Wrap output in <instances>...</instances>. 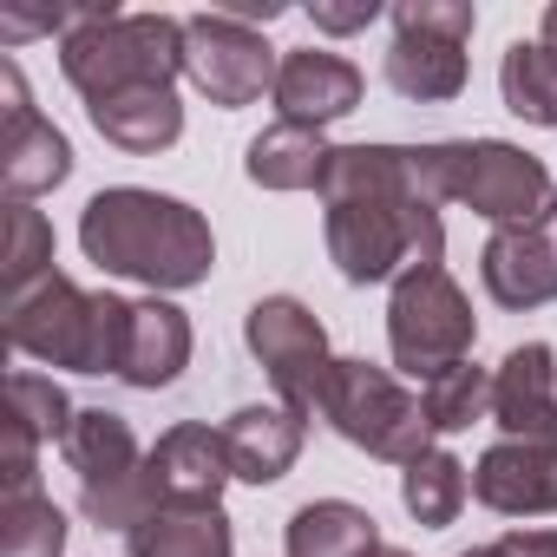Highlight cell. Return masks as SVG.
I'll use <instances>...</instances> for the list:
<instances>
[{"instance_id":"23","label":"cell","mask_w":557,"mask_h":557,"mask_svg":"<svg viewBox=\"0 0 557 557\" xmlns=\"http://www.w3.org/2000/svg\"><path fill=\"white\" fill-rule=\"evenodd\" d=\"M283 544H289V557H374L381 524L348 498H315V505H302L289 518Z\"/></svg>"},{"instance_id":"22","label":"cell","mask_w":557,"mask_h":557,"mask_svg":"<svg viewBox=\"0 0 557 557\" xmlns=\"http://www.w3.org/2000/svg\"><path fill=\"white\" fill-rule=\"evenodd\" d=\"M329 151L335 145H322V132H309V125H269L262 138H249L243 171L262 190H322Z\"/></svg>"},{"instance_id":"10","label":"cell","mask_w":557,"mask_h":557,"mask_svg":"<svg viewBox=\"0 0 557 557\" xmlns=\"http://www.w3.org/2000/svg\"><path fill=\"white\" fill-rule=\"evenodd\" d=\"M275 73H283V60L236 14H190L184 21V79L210 106H223V112L256 106L262 92H275Z\"/></svg>"},{"instance_id":"9","label":"cell","mask_w":557,"mask_h":557,"mask_svg":"<svg viewBox=\"0 0 557 557\" xmlns=\"http://www.w3.org/2000/svg\"><path fill=\"white\" fill-rule=\"evenodd\" d=\"M472 27H479L472 0H400L394 8V47H387V86L413 106L459 99Z\"/></svg>"},{"instance_id":"32","label":"cell","mask_w":557,"mask_h":557,"mask_svg":"<svg viewBox=\"0 0 557 557\" xmlns=\"http://www.w3.org/2000/svg\"><path fill=\"white\" fill-rule=\"evenodd\" d=\"M537 40H544V47L557 53V0H550V8H544V34H537Z\"/></svg>"},{"instance_id":"34","label":"cell","mask_w":557,"mask_h":557,"mask_svg":"<svg viewBox=\"0 0 557 557\" xmlns=\"http://www.w3.org/2000/svg\"><path fill=\"white\" fill-rule=\"evenodd\" d=\"M374 557H413V550H400V544H381V550H374Z\"/></svg>"},{"instance_id":"1","label":"cell","mask_w":557,"mask_h":557,"mask_svg":"<svg viewBox=\"0 0 557 557\" xmlns=\"http://www.w3.org/2000/svg\"><path fill=\"white\" fill-rule=\"evenodd\" d=\"M329 256L348 283H400L407 269L440 262L446 223L420 190L413 145H335L322 171Z\"/></svg>"},{"instance_id":"2","label":"cell","mask_w":557,"mask_h":557,"mask_svg":"<svg viewBox=\"0 0 557 557\" xmlns=\"http://www.w3.org/2000/svg\"><path fill=\"white\" fill-rule=\"evenodd\" d=\"M79 249L99 269L132 275V283H145V289H197L216 269L210 223L184 197H158V190H138V184L99 190L86 203Z\"/></svg>"},{"instance_id":"27","label":"cell","mask_w":557,"mask_h":557,"mask_svg":"<svg viewBox=\"0 0 557 557\" xmlns=\"http://www.w3.org/2000/svg\"><path fill=\"white\" fill-rule=\"evenodd\" d=\"M420 400H426L433 433H459V426H472V420L492 413V374H485L479 361H459V368H446L440 381H426Z\"/></svg>"},{"instance_id":"7","label":"cell","mask_w":557,"mask_h":557,"mask_svg":"<svg viewBox=\"0 0 557 557\" xmlns=\"http://www.w3.org/2000/svg\"><path fill=\"white\" fill-rule=\"evenodd\" d=\"M322 420L361 446L368 459H387V466H413L420 453H433V420H426V400L407 394L387 368L374 361H335L329 381H322Z\"/></svg>"},{"instance_id":"4","label":"cell","mask_w":557,"mask_h":557,"mask_svg":"<svg viewBox=\"0 0 557 557\" xmlns=\"http://www.w3.org/2000/svg\"><path fill=\"white\" fill-rule=\"evenodd\" d=\"M60 73L73 79L86 106L132 92V86H171L184 73V21L86 8V21L60 40Z\"/></svg>"},{"instance_id":"16","label":"cell","mask_w":557,"mask_h":557,"mask_svg":"<svg viewBox=\"0 0 557 557\" xmlns=\"http://www.w3.org/2000/svg\"><path fill=\"white\" fill-rule=\"evenodd\" d=\"M275 112H283V125H335L361 106V66L342 60V53H322V47H302L283 60V73H275Z\"/></svg>"},{"instance_id":"8","label":"cell","mask_w":557,"mask_h":557,"mask_svg":"<svg viewBox=\"0 0 557 557\" xmlns=\"http://www.w3.org/2000/svg\"><path fill=\"white\" fill-rule=\"evenodd\" d=\"M387 342H394V361L426 387L440 381L446 368L472 361V342H479V322H472V302L466 289L440 262L426 269H407L394 283V302H387Z\"/></svg>"},{"instance_id":"33","label":"cell","mask_w":557,"mask_h":557,"mask_svg":"<svg viewBox=\"0 0 557 557\" xmlns=\"http://www.w3.org/2000/svg\"><path fill=\"white\" fill-rule=\"evenodd\" d=\"M459 557H505L498 544H479V550H459Z\"/></svg>"},{"instance_id":"15","label":"cell","mask_w":557,"mask_h":557,"mask_svg":"<svg viewBox=\"0 0 557 557\" xmlns=\"http://www.w3.org/2000/svg\"><path fill=\"white\" fill-rule=\"evenodd\" d=\"M492 420L505 426V440H531V446H557V355L544 342H524L498 361L492 374Z\"/></svg>"},{"instance_id":"28","label":"cell","mask_w":557,"mask_h":557,"mask_svg":"<svg viewBox=\"0 0 557 557\" xmlns=\"http://www.w3.org/2000/svg\"><path fill=\"white\" fill-rule=\"evenodd\" d=\"M73 413H79V407L60 394V381H47V374H14V381H8V426L27 433L34 446L66 440Z\"/></svg>"},{"instance_id":"24","label":"cell","mask_w":557,"mask_h":557,"mask_svg":"<svg viewBox=\"0 0 557 557\" xmlns=\"http://www.w3.org/2000/svg\"><path fill=\"white\" fill-rule=\"evenodd\" d=\"M466 498H472V472H466L453 453H440V446L420 453V459L400 472V505H407L426 531H446Z\"/></svg>"},{"instance_id":"5","label":"cell","mask_w":557,"mask_h":557,"mask_svg":"<svg viewBox=\"0 0 557 557\" xmlns=\"http://www.w3.org/2000/svg\"><path fill=\"white\" fill-rule=\"evenodd\" d=\"M413 164H420V190L433 203H466L479 216H492L498 230L511 223H531L550 210V171L505 145V138H459V145H413Z\"/></svg>"},{"instance_id":"14","label":"cell","mask_w":557,"mask_h":557,"mask_svg":"<svg viewBox=\"0 0 557 557\" xmlns=\"http://www.w3.org/2000/svg\"><path fill=\"white\" fill-rule=\"evenodd\" d=\"M472 498L498 518H557V446L498 440L472 466Z\"/></svg>"},{"instance_id":"18","label":"cell","mask_w":557,"mask_h":557,"mask_svg":"<svg viewBox=\"0 0 557 557\" xmlns=\"http://www.w3.org/2000/svg\"><path fill=\"white\" fill-rule=\"evenodd\" d=\"M223 440H230V472H236V479L275 485V479L302 459L309 420H302V407H289V400H275V407H236L230 426H223Z\"/></svg>"},{"instance_id":"11","label":"cell","mask_w":557,"mask_h":557,"mask_svg":"<svg viewBox=\"0 0 557 557\" xmlns=\"http://www.w3.org/2000/svg\"><path fill=\"white\" fill-rule=\"evenodd\" d=\"M243 342H249V355L269 368L275 394H283L289 407L309 413V407L322 400V381H329L335 355H329V329H322L296 296H262V302L249 309V322H243Z\"/></svg>"},{"instance_id":"29","label":"cell","mask_w":557,"mask_h":557,"mask_svg":"<svg viewBox=\"0 0 557 557\" xmlns=\"http://www.w3.org/2000/svg\"><path fill=\"white\" fill-rule=\"evenodd\" d=\"M0 262H8V296L53 275V223L34 203H8V256Z\"/></svg>"},{"instance_id":"25","label":"cell","mask_w":557,"mask_h":557,"mask_svg":"<svg viewBox=\"0 0 557 557\" xmlns=\"http://www.w3.org/2000/svg\"><path fill=\"white\" fill-rule=\"evenodd\" d=\"M498 92L524 125H557V53L544 40H511L498 60Z\"/></svg>"},{"instance_id":"19","label":"cell","mask_w":557,"mask_h":557,"mask_svg":"<svg viewBox=\"0 0 557 557\" xmlns=\"http://www.w3.org/2000/svg\"><path fill=\"white\" fill-rule=\"evenodd\" d=\"M99 138L132 151V158H151V151H171L184 138V106L171 86H132V92H112L99 106H86Z\"/></svg>"},{"instance_id":"6","label":"cell","mask_w":557,"mask_h":557,"mask_svg":"<svg viewBox=\"0 0 557 557\" xmlns=\"http://www.w3.org/2000/svg\"><path fill=\"white\" fill-rule=\"evenodd\" d=\"M66 466L79 472V511L99 531H138L158 511V485H151V453H138L132 420L112 407H79L66 440H60Z\"/></svg>"},{"instance_id":"20","label":"cell","mask_w":557,"mask_h":557,"mask_svg":"<svg viewBox=\"0 0 557 557\" xmlns=\"http://www.w3.org/2000/svg\"><path fill=\"white\" fill-rule=\"evenodd\" d=\"M184 368H190V322H184V309H171L164 296L132 302V335H125V368H119V381L158 394V387H171Z\"/></svg>"},{"instance_id":"21","label":"cell","mask_w":557,"mask_h":557,"mask_svg":"<svg viewBox=\"0 0 557 557\" xmlns=\"http://www.w3.org/2000/svg\"><path fill=\"white\" fill-rule=\"evenodd\" d=\"M125 550L132 557H230L236 537H230L223 505H164L125 537Z\"/></svg>"},{"instance_id":"17","label":"cell","mask_w":557,"mask_h":557,"mask_svg":"<svg viewBox=\"0 0 557 557\" xmlns=\"http://www.w3.org/2000/svg\"><path fill=\"white\" fill-rule=\"evenodd\" d=\"M230 440L184 420L151 446V485H158V511L164 505H216L230 485Z\"/></svg>"},{"instance_id":"3","label":"cell","mask_w":557,"mask_h":557,"mask_svg":"<svg viewBox=\"0 0 557 557\" xmlns=\"http://www.w3.org/2000/svg\"><path fill=\"white\" fill-rule=\"evenodd\" d=\"M125 335H132V302L86 296L79 283H66L60 269L47 275V283L8 296V348L34 355L47 368L119 374L125 368Z\"/></svg>"},{"instance_id":"26","label":"cell","mask_w":557,"mask_h":557,"mask_svg":"<svg viewBox=\"0 0 557 557\" xmlns=\"http://www.w3.org/2000/svg\"><path fill=\"white\" fill-rule=\"evenodd\" d=\"M66 550V511L34 492V498H0V557H60Z\"/></svg>"},{"instance_id":"30","label":"cell","mask_w":557,"mask_h":557,"mask_svg":"<svg viewBox=\"0 0 557 557\" xmlns=\"http://www.w3.org/2000/svg\"><path fill=\"white\" fill-rule=\"evenodd\" d=\"M374 21H381L374 0H355V8H315V27H322V34H361V27H374Z\"/></svg>"},{"instance_id":"13","label":"cell","mask_w":557,"mask_h":557,"mask_svg":"<svg viewBox=\"0 0 557 557\" xmlns=\"http://www.w3.org/2000/svg\"><path fill=\"white\" fill-rule=\"evenodd\" d=\"M0 99H8V132H0V184H8L14 203H27V197L66 184V171H73V145L34 112L27 79H21L14 60H0Z\"/></svg>"},{"instance_id":"12","label":"cell","mask_w":557,"mask_h":557,"mask_svg":"<svg viewBox=\"0 0 557 557\" xmlns=\"http://www.w3.org/2000/svg\"><path fill=\"white\" fill-rule=\"evenodd\" d=\"M479 275H485V296L498 309L524 315V309L557 302V197H550L544 216L492 230L485 249H479Z\"/></svg>"},{"instance_id":"31","label":"cell","mask_w":557,"mask_h":557,"mask_svg":"<svg viewBox=\"0 0 557 557\" xmlns=\"http://www.w3.org/2000/svg\"><path fill=\"white\" fill-rule=\"evenodd\" d=\"M498 550L505 557H557V524L550 531H511V537H498Z\"/></svg>"}]
</instances>
